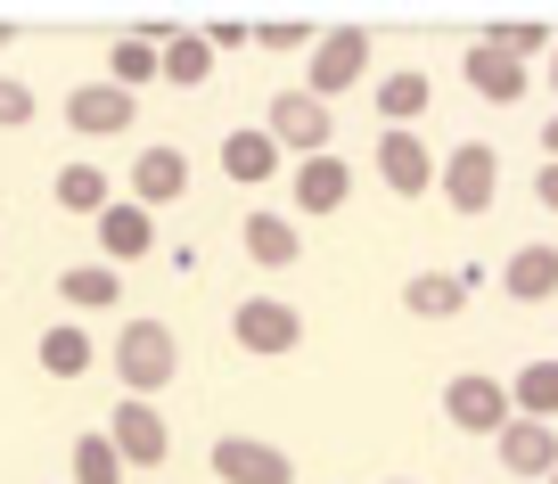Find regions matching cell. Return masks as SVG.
<instances>
[{
  "instance_id": "6da1fadb",
  "label": "cell",
  "mask_w": 558,
  "mask_h": 484,
  "mask_svg": "<svg viewBox=\"0 0 558 484\" xmlns=\"http://www.w3.org/2000/svg\"><path fill=\"white\" fill-rule=\"evenodd\" d=\"M173 370H181V337L165 329V320H132V329L116 337V378H123V395H165L173 386Z\"/></svg>"
},
{
  "instance_id": "7a4b0ae2",
  "label": "cell",
  "mask_w": 558,
  "mask_h": 484,
  "mask_svg": "<svg viewBox=\"0 0 558 484\" xmlns=\"http://www.w3.org/2000/svg\"><path fill=\"white\" fill-rule=\"evenodd\" d=\"M444 419H452V427H469V435H501L509 419H518V402H509L501 378H485V370H460V378L444 386Z\"/></svg>"
},
{
  "instance_id": "3957f363",
  "label": "cell",
  "mask_w": 558,
  "mask_h": 484,
  "mask_svg": "<svg viewBox=\"0 0 558 484\" xmlns=\"http://www.w3.org/2000/svg\"><path fill=\"white\" fill-rule=\"evenodd\" d=\"M230 337H239L246 353H263V362H271V353H296V346H304V312L279 304V295H246V304L230 312Z\"/></svg>"
},
{
  "instance_id": "277c9868",
  "label": "cell",
  "mask_w": 558,
  "mask_h": 484,
  "mask_svg": "<svg viewBox=\"0 0 558 484\" xmlns=\"http://www.w3.org/2000/svg\"><path fill=\"white\" fill-rule=\"evenodd\" d=\"M436 190L452 197L460 214H485L493 197H501V156H493L485 140H460V148L444 156V173H436Z\"/></svg>"
},
{
  "instance_id": "5b68a950",
  "label": "cell",
  "mask_w": 558,
  "mask_h": 484,
  "mask_svg": "<svg viewBox=\"0 0 558 484\" xmlns=\"http://www.w3.org/2000/svg\"><path fill=\"white\" fill-rule=\"evenodd\" d=\"M214 476L222 484H296V460L279 444H263V435H214Z\"/></svg>"
},
{
  "instance_id": "8992f818",
  "label": "cell",
  "mask_w": 558,
  "mask_h": 484,
  "mask_svg": "<svg viewBox=\"0 0 558 484\" xmlns=\"http://www.w3.org/2000/svg\"><path fill=\"white\" fill-rule=\"evenodd\" d=\"M362 66H369V34L362 25H337V34H320L313 66H304V90H313V99H337V90L362 83Z\"/></svg>"
},
{
  "instance_id": "52a82bcc",
  "label": "cell",
  "mask_w": 558,
  "mask_h": 484,
  "mask_svg": "<svg viewBox=\"0 0 558 484\" xmlns=\"http://www.w3.org/2000/svg\"><path fill=\"white\" fill-rule=\"evenodd\" d=\"M263 132H271L279 148H296V156H329V99H313V90H279L271 116H263Z\"/></svg>"
},
{
  "instance_id": "ba28073f",
  "label": "cell",
  "mask_w": 558,
  "mask_h": 484,
  "mask_svg": "<svg viewBox=\"0 0 558 484\" xmlns=\"http://www.w3.org/2000/svg\"><path fill=\"white\" fill-rule=\"evenodd\" d=\"M107 435H116L123 468H157L165 451H173V427H165V411H157V402H140V395H123V402H116Z\"/></svg>"
},
{
  "instance_id": "9c48e42d",
  "label": "cell",
  "mask_w": 558,
  "mask_h": 484,
  "mask_svg": "<svg viewBox=\"0 0 558 484\" xmlns=\"http://www.w3.org/2000/svg\"><path fill=\"white\" fill-rule=\"evenodd\" d=\"M436 173H444V165L427 156V140H418V132H395V123L378 132V181L395 197H427V190H436Z\"/></svg>"
},
{
  "instance_id": "30bf717a",
  "label": "cell",
  "mask_w": 558,
  "mask_h": 484,
  "mask_svg": "<svg viewBox=\"0 0 558 484\" xmlns=\"http://www.w3.org/2000/svg\"><path fill=\"white\" fill-rule=\"evenodd\" d=\"M460 74H469V90H476V99H493V107H518L525 83H534V66H525V58H509L501 41H476V50L460 58Z\"/></svg>"
},
{
  "instance_id": "8fae6325",
  "label": "cell",
  "mask_w": 558,
  "mask_h": 484,
  "mask_svg": "<svg viewBox=\"0 0 558 484\" xmlns=\"http://www.w3.org/2000/svg\"><path fill=\"white\" fill-rule=\"evenodd\" d=\"M493 451H501L509 476H558V427L550 419H509V427L493 435Z\"/></svg>"
},
{
  "instance_id": "7c38bea8",
  "label": "cell",
  "mask_w": 558,
  "mask_h": 484,
  "mask_svg": "<svg viewBox=\"0 0 558 484\" xmlns=\"http://www.w3.org/2000/svg\"><path fill=\"white\" fill-rule=\"evenodd\" d=\"M66 132H90V140L132 132V90H116V83H74V90H66Z\"/></svg>"
},
{
  "instance_id": "4fadbf2b",
  "label": "cell",
  "mask_w": 558,
  "mask_h": 484,
  "mask_svg": "<svg viewBox=\"0 0 558 484\" xmlns=\"http://www.w3.org/2000/svg\"><path fill=\"white\" fill-rule=\"evenodd\" d=\"M181 190H190V156H181L173 140H157V148H140V156H132V197H140L148 214L173 206Z\"/></svg>"
},
{
  "instance_id": "5bb4252c",
  "label": "cell",
  "mask_w": 558,
  "mask_h": 484,
  "mask_svg": "<svg viewBox=\"0 0 558 484\" xmlns=\"http://www.w3.org/2000/svg\"><path fill=\"white\" fill-rule=\"evenodd\" d=\"M288 197H296V214H337L353 197V165L345 156H304L296 181H288Z\"/></svg>"
},
{
  "instance_id": "9a60e30c",
  "label": "cell",
  "mask_w": 558,
  "mask_h": 484,
  "mask_svg": "<svg viewBox=\"0 0 558 484\" xmlns=\"http://www.w3.org/2000/svg\"><path fill=\"white\" fill-rule=\"evenodd\" d=\"M99 246L116 263H132V255H148V246H157V214L140 206V197H116V206L99 214Z\"/></svg>"
},
{
  "instance_id": "2e32d148",
  "label": "cell",
  "mask_w": 558,
  "mask_h": 484,
  "mask_svg": "<svg viewBox=\"0 0 558 484\" xmlns=\"http://www.w3.org/2000/svg\"><path fill=\"white\" fill-rule=\"evenodd\" d=\"M239 239H246V255H255L263 271H288V263L304 255L296 222H288V214H271V206H263V214H246V230H239Z\"/></svg>"
},
{
  "instance_id": "e0dca14e",
  "label": "cell",
  "mask_w": 558,
  "mask_h": 484,
  "mask_svg": "<svg viewBox=\"0 0 558 484\" xmlns=\"http://www.w3.org/2000/svg\"><path fill=\"white\" fill-rule=\"evenodd\" d=\"M427 99H436V83L418 66H395V74H378V116L395 123V132H411L418 116H427Z\"/></svg>"
},
{
  "instance_id": "ac0fdd59",
  "label": "cell",
  "mask_w": 558,
  "mask_h": 484,
  "mask_svg": "<svg viewBox=\"0 0 558 484\" xmlns=\"http://www.w3.org/2000/svg\"><path fill=\"white\" fill-rule=\"evenodd\" d=\"M222 173L246 181V190H263V181L279 173V140L271 132H222Z\"/></svg>"
},
{
  "instance_id": "d6986e66",
  "label": "cell",
  "mask_w": 558,
  "mask_h": 484,
  "mask_svg": "<svg viewBox=\"0 0 558 484\" xmlns=\"http://www.w3.org/2000/svg\"><path fill=\"white\" fill-rule=\"evenodd\" d=\"M501 288L518 295V304H542V295H558V246H518V255L501 263Z\"/></svg>"
},
{
  "instance_id": "ffe728a7",
  "label": "cell",
  "mask_w": 558,
  "mask_h": 484,
  "mask_svg": "<svg viewBox=\"0 0 558 484\" xmlns=\"http://www.w3.org/2000/svg\"><path fill=\"white\" fill-rule=\"evenodd\" d=\"M402 304H411L418 320H452V312L469 304V288H460V271H411L402 279Z\"/></svg>"
},
{
  "instance_id": "44dd1931",
  "label": "cell",
  "mask_w": 558,
  "mask_h": 484,
  "mask_svg": "<svg viewBox=\"0 0 558 484\" xmlns=\"http://www.w3.org/2000/svg\"><path fill=\"white\" fill-rule=\"evenodd\" d=\"M50 190H58V206H66V214H90V222H99V214L116 206V190H107V173H99V165H58V181H50Z\"/></svg>"
},
{
  "instance_id": "7402d4cb",
  "label": "cell",
  "mask_w": 558,
  "mask_h": 484,
  "mask_svg": "<svg viewBox=\"0 0 558 484\" xmlns=\"http://www.w3.org/2000/svg\"><path fill=\"white\" fill-rule=\"evenodd\" d=\"M509 402H518V419H550L558 427V362H525L509 378Z\"/></svg>"
},
{
  "instance_id": "603a6c76",
  "label": "cell",
  "mask_w": 558,
  "mask_h": 484,
  "mask_svg": "<svg viewBox=\"0 0 558 484\" xmlns=\"http://www.w3.org/2000/svg\"><path fill=\"white\" fill-rule=\"evenodd\" d=\"M58 295H66L74 312H107L123 295V279H116V263H74V271L58 279Z\"/></svg>"
},
{
  "instance_id": "cb8c5ba5",
  "label": "cell",
  "mask_w": 558,
  "mask_h": 484,
  "mask_svg": "<svg viewBox=\"0 0 558 484\" xmlns=\"http://www.w3.org/2000/svg\"><path fill=\"white\" fill-rule=\"evenodd\" d=\"M157 58H165V83H173V90H197V83L214 74V41H206V34H173Z\"/></svg>"
},
{
  "instance_id": "d4e9b609",
  "label": "cell",
  "mask_w": 558,
  "mask_h": 484,
  "mask_svg": "<svg viewBox=\"0 0 558 484\" xmlns=\"http://www.w3.org/2000/svg\"><path fill=\"white\" fill-rule=\"evenodd\" d=\"M107 83L116 90H140V83H165V58H157V41H116V50H107Z\"/></svg>"
},
{
  "instance_id": "484cf974",
  "label": "cell",
  "mask_w": 558,
  "mask_h": 484,
  "mask_svg": "<svg viewBox=\"0 0 558 484\" xmlns=\"http://www.w3.org/2000/svg\"><path fill=\"white\" fill-rule=\"evenodd\" d=\"M41 370H50V378H83L90 370V329H41Z\"/></svg>"
},
{
  "instance_id": "4316f807",
  "label": "cell",
  "mask_w": 558,
  "mask_h": 484,
  "mask_svg": "<svg viewBox=\"0 0 558 484\" xmlns=\"http://www.w3.org/2000/svg\"><path fill=\"white\" fill-rule=\"evenodd\" d=\"M74 484H123L116 435H83V444H74Z\"/></svg>"
},
{
  "instance_id": "83f0119b",
  "label": "cell",
  "mask_w": 558,
  "mask_h": 484,
  "mask_svg": "<svg viewBox=\"0 0 558 484\" xmlns=\"http://www.w3.org/2000/svg\"><path fill=\"white\" fill-rule=\"evenodd\" d=\"M255 41L263 50H320V34L304 17H279V25H255Z\"/></svg>"
},
{
  "instance_id": "f1b7e54d",
  "label": "cell",
  "mask_w": 558,
  "mask_h": 484,
  "mask_svg": "<svg viewBox=\"0 0 558 484\" xmlns=\"http://www.w3.org/2000/svg\"><path fill=\"white\" fill-rule=\"evenodd\" d=\"M0 123H9V132H25V123H34V90H25L17 74H0Z\"/></svg>"
},
{
  "instance_id": "f546056e",
  "label": "cell",
  "mask_w": 558,
  "mask_h": 484,
  "mask_svg": "<svg viewBox=\"0 0 558 484\" xmlns=\"http://www.w3.org/2000/svg\"><path fill=\"white\" fill-rule=\"evenodd\" d=\"M485 41H501L509 58H542V50H550V34H542V25H501V34H485Z\"/></svg>"
},
{
  "instance_id": "4dcf8cb0",
  "label": "cell",
  "mask_w": 558,
  "mask_h": 484,
  "mask_svg": "<svg viewBox=\"0 0 558 484\" xmlns=\"http://www.w3.org/2000/svg\"><path fill=\"white\" fill-rule=\"evenodd\" d=\"M534 197H542V206L558 214V165H542V173H534Z\"/></svg>"
},
{
  "instance_id": "1f68e13d",
  "label": "cell",
  "mask_w": 558,
  "mask_h": 484,
  "mask_svg": "<svg viewBox=\"0 0 558 484\" xmlns=\"http://www.w3.org/2000/svg\"><path fill=\"white\" fill-rule=\"evenodd\" d=\"M542 165H558V116L542 123Z\"/></svg>"
},
{
  "instance_id": "d6a6232c",
  "label": "cell",
  "mask_w": 558,
  "mask_h": 484,
  "mask_svg": "<svg viewBox=\"0 0 558 484\" xmlns=\"http://www.w3.org/2000/svg\"><path fill=\"white\" fill-rule=\"evenodd\" d=\"M9 34H17V25H0V50H9Z\"/></svg>"
},
{
  "instance_id": "836d02e7",
  "label": "cell",
  "mask_w": 558,
  "mask_h": 484,
  "mask_svg": "<svg viewBox=\"0 0 558 484\" xmlns=\"http://www.w3.org/2000/svg\"><path fill=\"white\" fill-rule=\"evenodd\" d=\"M550 83H558V50H550Z\"/></svg>"
},
{
  "instance_id": "e575fe53",
  "label": "cell",
  "mask_w": 558,
  "mask_h": 484,
  "mask_svg": "<svg viewBox=\"0 0 558 484\" xmlns=\"http://www.w3.org/2000/svg\"><path fill=\"white\" fill-rule=\"evenodd\" d=\"M386 484H418V476H386Z\"/></svg>"
},
{
  "instance_id": "d590c367",
  "label": "cell",
  "mask_w": 558,
  "mask_h": 484,
  "mask_svg": "<svg viewBox=\"0 0 558 484\" xmlns=\"http://www.w3.org/2000/svg\"><path fill=\"white\" fill-rule=\"evenodd\" d=\"M550 484H558V476H550Z\"/></svg>"
}]
</instances>
